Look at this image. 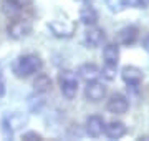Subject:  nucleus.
Instances as JSON below:
<instances>
[{
  "label": "nucleus",
  "instance_id": "nucleus-10",
  "mask_svg": "<svg viewBox=\"0 0 149 141\" xmlns=\"http://www.w3.org/2000/svg\"><path fill=\"white\" fill-rule=\"evenodd\" d=\"M103 133L109 140H119V138H123L128 133V126L124 125L123 121H119V119H113V121L104 123V131Z\"/></svg>",
  "mask_w": 149,
  "mask_h": 141
},
{
  "label": "nucleus",
  "instance_id": "nucleus-2",
  "mask_svg": "<svg viewBox=\"0 0 149 141\" xmlns=\"http://www.w3.org/2000/svg\"><path fill=\"white\" fill-rule=\"evenodd\" d=\"M0 125H2V133H3V136L5 138H12L15 131L22 130L23 126L28 125V114L18 113V111L8 113L2 118V123Z\"/></svg>",
  "mask_w": 149,
  "mask_h": 141
},
{
  "label": "nucleus",
  "instance_id": "nucleus-22",
  "mask_svg": "<svg viewBox=\"0 0 149 141\" xmlns=\"http://www.w3.org/2000/svg\"><path fill=\"white\" fill-rule=\"evenodd\" d=\"M148 2H149V0H148Z\"/></svg>",
  "mask_w": 149,
  "mask_h": 141
},
{
  "label": "nucleus",
  "instance_id": "nucleus-21",
  "mask_svg": "<svg viewBox=\"0 0 149 141\" xmlns=\"http://www.w3.org/2000/svg\"><path fill=\"white\" fill-rule=\"evenodd\" d=\"M78 2H88V0H78Z\"/></svg>",
  "mask_w": 149,
  "mask_h": 141
},
{
  "label": "nucleus",
  "instance_id": "nucleus-15",
  "mask_svg": "<svg viewBox=\"0 0 149 141\" xmlns=\"http://www.w3.org/2000/svg\"><path fill=\"white\" fill-rule=\"evenodd\" d=\"M101 75V70L95 65V63H83V65L78 68V76L83 78L85 82H93L98 76Z\"/></svg>",
  "mask_w": 149,
  "mask_h": 141
},
{
  "label": "nucleus",
  "instance_id": "nucleus-14",
  "mask_svg": "<svg viewBox=\"0 0 149 141\" xmlns=\"http://www.w3.org/2000/svg\"><path fill=\"white\" fill-rule=\"evenodd\" d=\"M80 20L81 23H85L86 27L90 25H96L98 20H100V15H98V10H96L93 5H83L80 8Z\"/></svg>",
  "mask_w": 149,
  "mask_h": 141
},
{
  "label": "nucleus",
  "instance_id": "nucleus-12",
  "mask_svg": "<svg viewBox=\"0 0 149 141\" xmlns=\"http://www.w3.org/2000/svg\"><path fill=\"white\" fill-rule=\"evenodd\" d=\"M52 88H53L52 78H50L47 73L38 71L37 76L33 78V90H35V93H37V95H45V93L52 91Z\"/></svg>",
  "mask_w": 149,
  "mask_h": 141
},
{
  "label": "nucleus",
  "instance_id": "nucleus-17",
  "mask_svg": "<svg viewBox=\"0 0 149 141\" xmlns=\"http://www.w3.org/2000/svg\"><path fill=\"white\" fill-rule=\"evenodd\" d=\"M149 5L148 0H121V7L126 8H146Z\"/></svg>",
  "mask_w": 149,
  "mask_h": 141
},
{
  "label": "nucleus",
  "instance_id": "nucleus-9",
  "mask_svg": "<svg viewBox=\"0 0 149 141\" xmlns=\"http://www.w3.org/2000/svg\"><path fill=\"white\" fill-rule=\"evenodd\" d=\"M104 119L100 116V114H91L85 119V131L86 135L91 136V138H98V136L103 135L104 131Z\"/></svg>",
  "mask_w": 149,
  "mask_h": 141
},
{
  "label": "nucleus",
  "instance_id": "nucleus-16",
  "mask_svg": "<svg viewBox=\"0 0 149 141\" xmlns=\"http://www.w3.org/2000/svg\"><path fill=\"white\" fill-rule=\"evenodd\" d=\"M2 12L8 18H17L22 13V3L18 0H3L2 2Z\"/></svg>",
  "mask_w": 149,
  "mask_h": 141
},
{
  "label": "nucleus",
  "instance_id": "nucleus-3",
  "mask_svg": "<svg viewBox=\"0 0 149 141\" xmlns=\"http://www.w3.org/2000/svg\"><path fill=\"white\" fill-rule=\"evenodd\" d=\"M58 85L61 95L66 100H73L78 93V76L74 75L73 71L65 70L58 75Z\"/></svg>",
  "mask_w": 149,
  "mask_h": 141
},
{
  "label": "nucleus",
  "instance_id": "nucleus-20",
  "mask_svg": "<svg viewBox=\"0 0 149 141\" xmlns=\"http://www.w3.org/2000/svg\"><path fill=\"white\" fill-rule=\"evenodd\" d=\"M141 45H143V48L149 53V33L143 37V40H141Z\"/></svg>",
  "mask_w": 149,
  "mask_h": 141
},
{
  "label": "nucleus",
  "instance_id": "nucleus-18",
  "mask_svg": "<svg viewBox=\"0 0 149 141\" xmlns=\"http://www.w3.org/2000/svg\"><path fill=\"white\" fill-rule=\"evenodd\" d=\"M22 140H27V141H40L42 140V135L37 133V131H27L22 135Z\"/></svg>",
  "mask_w": 149,
  "mask_h": 141
},
{
  "label": "nucleus",
  "instance_id": "nucleus-5",
  "mask_svg": "<svg viewBox=\"0 0 149 141\" xmlns=\"http://www.w3.org/2000/svg\"><path fill=\"white\" fill-rule=\"evenodd\" d=\"M108 93V88L104 83H100L93 80V82H86V87H85V100L86 101H91V103H98V101H101L103 98L106 96Z\"/></svg>",
  "mask_w": 149,
  "mask_h": 141
},
{
  "label": "nucleus",
  "instance_id": "nucleus-13",
  "mask_svg": "<svg viewBox=\"0 0 149 141\" xmlns=\"http://www.w3.org/2000/svg\"><path fill=\"white\" fill-rule=\"evenodd\" d=\"M103 60L108 66H118L119 61V47L118 43H106L103 47Z\"/></svg>",
  "mask_w": 149,
  "mask_h": 141
},
{
  "label": "nucleus",
  "instance_id": "nucleus-8",
  "mask_svg": "<svg viewBox=\"0 0 149 141\" xmlns=\"http://www.w3.org/2000/svg\"><path fill=\"white\" fill-rule=\"evenodd\" d=\"M121 78L128 87L136 88V87L141 85V82H143V71L134 65H126V66L121 68Z\"/></svg>",
  "mask_w": 149,
  "mask_h": 141
},
{
  "label": "nucleus",
  "instance_id": "nucleus-11",
  "mask_svg": "<svg viewBox=\"0 0 149 141\" xmlns=\"http://www.w3.org/2000/svg\"><path fill=\"white\" fill-rule=\"evenodd\" d=\"M139 38V30L138 27H134V25H126V27H123L118 33V40H119V43L124 45V47H131L138 42Z\"/></svg>",
  "mask_w": 149,
  "mask_h": 141
},
{
  "label": "nucleus",
  "instance_id": "nucleus-1",
  "mask_svg": "<svg viewBox=\"0 0 149 141\" xmlns=\"http://www.w3.org/2000/svg\"><path fill=\"white\" fill-rule=\"evenodd\" d=\"M42 68H43V61L35 53L22 55L13 63V73L18 78H28V76L37 75L38 71H42Z\"/></svg>",
  "mask_w": 149,
  "mask_h": 141
},
{
  "label": "nucleus",
  "instance_id": "nucleus-4",
  "mask_svg": "<svg viewBox=\"0 0 149 141\" xmlns=\"http://www.w3.org/2000/svg\"><path fill=\"white\" fill-rule=\"evenodd\" d=\"M32 32V22L30 20H25V18H13L8 25H7V35L12 38V40H20V38H25L27 35H30Z\"/></svg>",
  "mask_w": 149,
  "mask_h": 141
},
{
  "label": "nucleus",
  "instance_id": "nucleus-7",
  "mask_svg": "<svg viewBox=\"0 0 149 141\" xmlns=\"http://www.w3.org/2000/svg\"><path fill=\"white\" fill-rule=\"evenodd\" d=\"M104 42V30L96 25H90L86 27L85 32V38H83V43L86 45V48H96Z\"/></svg>",
  "mask_w": 149,
  "mask_h": 141
},
{
  "label": "nucleus",
  "instance_id": "nucleus-6",
  "mask_svg": "<svg viewBox=\"0 0 149 141\" xmlns=\"http://www.w3.org/2000/svg\"><path fill=\"white\" fill-rule=\"evenodd\" d=\"M106 110L111 114H124L129 110V100L123 93H113L106 101Z\"/></svg>",
  "mask_w": 149,
  "mask_h": 141
},
{
  "label": "nucleus",
  "instance_id": "nucleus-19",
  "mask_svg": "<svg viewBox=\"0 0 149 141\" xmlns=\"http://www.w3.org/2000/svg\"><path fill=\"white\" fill-rule=\"evenodd\" d=\"M7 93V87H5V80H3V76L0 73V98H3Z\"/></svg>",
  "mask_w": 149,
  "mask_h": 141
}]
</instances>
